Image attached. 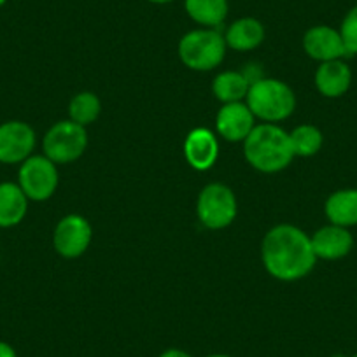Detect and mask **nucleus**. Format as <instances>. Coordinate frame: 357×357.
I'll return each instance as SVG.
<instances>
[{"instance_id":"obj_1","label":"nucleus","mask_w":357,"mask_h":357,"mask_svg":"<svg viewBox=\"0 0 357 357\" xmlns=\"http://www.w3.org/2000/svg\"><path fill=\"white\" fill-rule=\"evenodd\" d=\"M261 256L266 272L286 282L307 277L317 261L310 236L291 225H279L266 233Z\"/></svg>"},{"instance_id":"obj_2","label":"nucleus","mask_w":357,"mask_h":357,"mask_svg":"<svg viewBox=\"0 0 357 357\" xmlns=\"http://www.w3.org/2000/svg\"><path fill=\"white\" fill-rule=\"evenodd\" d=\"M243 154L249 165L264 174L284 170L294 158L289 133L273 123L254 126L249 137L243 140Z\"/></svg>"},{"instance_id":"obj_3","label":"nucleus","mask_w":357,"mask_h":357,"mask_svg":"<svg viewBox=\"0 0 357 357\" xmlns=\"http://www.w3.org/2000/svg\"><path fill=\"white\" fill-rule=\"evenodd\" d=\"M247 105L252 111L254 118H259L266 123H277L293 114L296 107V97L284 81L261 77L259 81L250 84Z\"/></svg>"},{"instance_id":"obj_4","label":"nucleus","mask_w":357,"mask_h":357,"mask_svg":"<svg viewBox=\"0 0 357 357\" xmlns=\"http://www.w3.org/2000/svg\"><path fill=\"white\" fill-rule=\"evenodd\" d=\"M226 54V40L218 30H191L178 43V56L186 67L193 70H212Z\"/></svg>"},{"instance_id":"obj_5","label":"nucleus","mask_w":357,"mask_h":357,"mask_svg":"<svg viewBox=\"0 0 357 357\" xmlns=\"http://www.w3.org/2000/svg\"><path fill=\"white\" fill-rule=\"evenodd\" d=\"M88 146V133L84 126L74 121H60L51 126L44 135V156L53 163H72L79 160Z\"/></svg>"},{"instance_id":"obj_6","label":"nucleus","mask_w":357,"mask_h":357,"mask_svg":"<svg viewBox=\"0 0 357 357\" xmlns=\"http://www.w3.org/2000/svg\"><path fill=\"white\" fill-rule=\"evenodd\" d=\"M18 186L32 202L50 200L58 188L56 163L47 156L26 158L18 170Z\"/></svg>"},{"instance_id":"obj_7","label":"nucleus","mask_w":357,"mask_h":357,"mask_svg":"<svg viewBox=\"0 0 357 357\" xmlns=\"http://www.w3.org/2000/svg\"><path fill=\"white\" fill-rule=\"evenodd\" d=\"M198 219L208 229H222L236 218L235 193L225 184H208L202 190L197 204Z\"/></svg>"},{"instance_id":"obj_8","label":"nucleus","mask_w":357,"mask_h":357,"mask_svg":"<svg viewBox=\"0 0 357 357\" xmlns=\"http://www.w3.org/2000/svg\"><path fill=\"white\" fill-rule=\"evenodd\" d=\"M37 137L30 125L23 121H6L0 125V163L22 165L32 156Z\"/></svg>"},{"instance_id":"obj_9","label":"nucleus","mask_w":357,"mask_h":357,"mask_svg":"<svg viewBox=\"0 0 357 357\" xmlns=\"http://www.w3.org/2000/svg\"><path fill=\"white\" fill-rule=\"evenodd\" d=\"M91 238H93L91 225L82 215L70 214L65 215L54 228L53 245L60 256L74 259L86 252Z\"/></svg>"},{"instance_id":"obj_10","label":"nucleus","mask_w":357,"mask_h":357,"mask_svg":"<svg viewBox=\"0 0 357 357\" xmlns=\"http://www.w3.org/2000/svg\"><path fill=\"white\" fill-rule=\"evenodd\" d=\"M303 47L308 56L321 61V63L331 60H342L343 56L349 54L340 30L331 29L328 25L312 26L305 33Z\"/></svg>"},{"instance_id":"obj_11","label":"nucleus","mask_w":357,"mask_h":357,"mask_svg":"<svg viewBox=\"0 0 357 357\" xmlns=\"http://www.w3.org/2000/svg\"><path fill=\"white\" fill-rule=\"evenodd\" d=\"M254 114L249 105L242 102L225 104L215 118L219 135L228 142H243L254 130Z\"/></svg>"},{"instance_id":"obj_12","label":"nucleus","mask_w":357,"mask_h":357,"mask_svg":"<svg viewBox=\"0 0 357 357\" xmlns=\"http://www.w3.org/2000/svg\"><path fill=\"white\" fill-rule=\"evenodd\" d=\"M310 240L315 256L319 259H342L354 247V238L350 235L349 228H343V226L336 225H329L317 229L314 233V236H310Z\"/></svg>"},{"instance_id":"obj_13","label":"nucleus","mask_w":357,"mask_h":357,"mask_svg":"<svg viewBox=\"0 0 357 357\" xmlns=\"http://www.w3.org/2000/svg\"><path fill=\"white\" fill-rule=\"evenodd\" d=\"M186 160L195 170H208L218 161L219 142L214 133L207 128H197L190 132L184 142Z\"/></svg>"},{"instance_id":"obj_14","label":"nucleus","mask_w":357,"mask_h":357,"mask_svg":"<svg viewBox=\"0 0 357 357\" xmlns=\"http://www.w3.org/2000/svg\"><path fill=\"white\" fill-rule=\"evenodd\" d=\"M352 82V70L343 60L324 61L315 72V86L319 93L328 98H338L345 95Z\"/></svg>"},{"instance_id":"obj_15","label":"nucleus","mask_w":357,"mask_h":357,"mask_svg":"<svg viewBox=\"0 0 357 357\" xmlns=\"http://www.w3.org/2000/svg\"><path fill=\"white\" fill-rule=\"evenodd\" d=\"M29 198L18 183H0V228H13L25 219Z\"/></svg>"},{"instance_id":"obj_16","label":"nucleus","mask_w":357,"mask_h":357,"mask_svg":"<svg viewBox=\"0 0 357 357\" xmlns=\"http://www.w3.org/2000/svg\"><path fill=\"white\" fill-rule=\"evenodd\" d=\"M226 46L235 51H252L264 40V26L256 18H240L226 30Z\"/></svg>"},{"instance_id":"obj_17","label":"nucleus","mask_w":357,"mask_h":357,"mask_svg":"<svg viewBox=\"0 0 357 357\" xmlns=\"http://www.w3.org/2000/svg\"><path fill=\"white\" fill-rule=\"evenodd\" d=\"M326 215L331 225L350 226L357 225V190H340L326 200Z\"/></svg>"},{"instance_id":"obj_18","label":"nucleus","mask_w":357,"mask_h":357,"mask_svg":"<svg viewBox=\"0 0 357 357\" xmlns=\"http://www.w3.org/2000/svg\"><path fill=\"white\" fill-rule=\"evenodd\" d=\"M184 8L193 22L207 29L221 25L228 16V0H186Z\"/></svg>"},{"instance_id":"obj_19","label":"nucleus","mask_w":357,"mask_h":357,"mask_svg":"<svg viewBox=\"0 0 357 357\" xmlns=\"http://www.w3.org/2000/svg\"><path fill=\"white\" fill-rule=\"evenodd\" d=\"M250 82L245 77L243 72H235L228 70L219 74L214 79V84H212V91H214L215 98L225 104H233V102H242L243 98H247L249 93Z\"/></svg>"},{"instance_id":"obj_20","label":"nucleus","mask_w":357,"mask_h":357,"mask_svg":"<svg viewBox=\"0 0 357 357\" xmlns=\"http://www.w3.org/2000/svg\"><path fill=\"white\" fill-rule=\"evenodd\" d=\"M102 104L98 100V97L95 93H89V91H82L77 93L70 100L68 105V114H70V121L77 123L81 126H88L91 123H95L100 116Z\"/></svg>"},{"instance_id":"obj_21","label":"nucleus","mask_w":357,"mask_h":357,"mask_svg":"<svg viewBox=\"0 0 357 357\" xmlns=\"http://www.w3.org/2000/svg\"><path fill=\"white\" fill-rule=\"evenodd\" d=\"M291 147H293L294 156L308 158L314 156L321 151L322 147V132L314 125H301L294 128L293 133H289Z\"/></svg>"},{"instance_id":"obj_22","label":"nucleus","mask_w":357,"mask_h":357,"mask_svg":"<svg viewBox=\"0 0 357 357\" xmlns=\"http://www.w3.org/2000/svg\"><path fill=\"white\" fill-rule=\"evenodd\" d=\"M340 33L345 43L347 53L357 54V6H354L347 16L343 18L342 26H340Z\"/></svg>"},{"instance_id":"obj_23","label":"nucleus","mask_w":357,"mask_h":357,"mask_svg":"<svg viewBox=\"0 0 357 357\" xmlns=\"http://www.w3.org/2000/svg\"><path fill=\"white\" fill-rule=\"evenodd\" d=\"M0 357H18V352H16L11 343L0 340Z\"/></svg>"},{"instance_id":"obj_24","label":"nucleus","mask_w":357,"mask_h":357,"mask_svg":"<svg viewBox=\"0 0 357 357\" xmlns=\"http://www.w3.org/2000/svg\"><path fill=\"white\" fill-rule=\"evenodd\" d=\"M160 357H191L186 350H181V349H168L165 352L160 354Z\"/></svg>"},{"instance_id":"obj_25","label":"nucleus","mask_w":357,"mask_h":357,"mask_svg":"<svg viewBox=\"0 0 357 357\" xmlns=\"http://www.w3.org/2000/svg\"><path fill=\"white\" fill-rule=\"evenodd\" d=\"M153 4H168V2H174V0H149Z\"/></svg>"},{"instance_id":"obj_26","label":"nucleus","mask_w":357,"mask_h":357,"mask_svg":"<svg viewBox=\"0 0 357 357\" xmlns=\"http://www.w3.org/2000/svg\"><path fill=\"white\" fill-rule=\"evenodd\" d=\"M207 357H231V356H226V354H212V356H207Z\"/></svg>"},{"instance_id":"obj_27","label":"nucleus","mask_w":357,"mask_h":357,"mask_svg":"<svg viewBox=\"0 0 357 357\" xmlns=\"http://www.w3.org/2000/svg\"><path fill=\"white\" fill-rule=\"evenodd\" d=\"M6 2H8V0H0V8H2V6H4Z\"/></svg>"},{"instance_id":"obj_28","label":"nucleus","mask_w":357,"mask_h":357,"mask_svg":"<svg viewBox=\"0 0 357 357\" xmlns=\"http://www.w3.org/2000/svg\"><path fill=\"white\" fill-rule=\"evenodd\" d=\"M352 357H357V354H356V356H352Z\"/></svg>"}]
</instances>
